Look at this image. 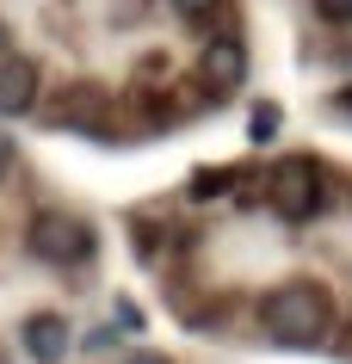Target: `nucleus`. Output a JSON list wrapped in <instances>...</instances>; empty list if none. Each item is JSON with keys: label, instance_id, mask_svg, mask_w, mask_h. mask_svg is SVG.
Masks as SVG:
<instances>
[{"label": "nucleus", "instance_id": "12", "mask_svg": "<svg viewBox=\"0 0 352 364\" xmlns=\"http://www.w3.org/2000/svg\"><path fill=\"white\" fill-rule=\"evenodd\" d=\"M340 112H352V87H346V93H340Z\"/></svg>", "mask_w": 352, "mask_h": 364}, {"label": "nucleus", "instance_id": "9", "mask_svg": "<svg viewBox=\"0 0 352 364\" xmlns=\"http://www.w3.org/2000/svg\"><path fill=\"white\" fill-rule=\"evenodd\" d=\"M167 6H174L179 19H210V13L223 6V0H167Z\"/></svg>", "mask_w": 352, "mask_h": 364}, {"label": "nucleus", "instance_id": "1", "mask_svg": "<svg viewBox=\"0 0 352 364\" xmlns=\"http://www.w3.org/2000/svg\"><path fill=\"white\" fill-rule=\"evenodd\" d=\"M260 327H266V340L272 346H291V352H303V346H321L334 327V303L321 284H278L266 290V303H260Z\"/></svg>", "mask_w": 352, "mask_h": 364}, {"label": "nucleus", "instance_id": "11", "mask_svg": "<svg viewBox=\"0 0 352 364\" xmlns=\"http://www.w3.org/2000/svg\"><path fill=\"white\" fill-rule=\"evenodd\" d=\"M6 50H13V43H6V25H0V62H6Z\"/></svg>", "mask_w": 352, "mask_h": 364}, {"label": "nucleus", "instance_id": "3", "mask_svg": "<svg viewBox=\"0 0 352 364\" xmlns=\"http://www.w3.org/2000/svg\"><path fill=\"white\" fill-rule=\"evenodd\" d=\"M266 198L284 223H303V216L321 210V167L315 161H278L272 179H266Z\"/></svg>", "mask_w": 352, "mask_h": 364}, {"label": "nucleus", "instance_id": "5", "mask_svg": "<svg viewBox=\"0 0 352 364\" xmlns=\"http://www.w3.org/2000/svg\"><path fill=\"white\" fill-rule=\"evenodd\" d=\"M31 99H38V62L31 56H6L0 62V117L31 112Z\"/></svg>", "mask_w": 352, "mask_h": 364}, {"label": "nucleus", "instance_id": "2", "mask_svg": "<svg viewBox=\"0 0 352 364\" xmlns=\"http://www.w3.org/2000/svg\"><path fill=\"white\" fill-rule=\"evenodd\" d=\"M31 253L38 259H50V266H80L87 253H93V229L80 223V216H62V210H43L31 216Z\"/></svg>", "mask_w": 352, "mask_h": 364}, {"label": "nucleus", "instance_id": "10", "mask_svg": "<svg viewBox=\"0 0 352 364\" xmlns=\"http://www.w3.org/2000/svg\"><path fill=\"white\" fill-rule=\"evenodd\" d=\"M278 130V112H272V105H260V112H254V142H260V136H272Z\"/></svg>", "mask_w": 352, "mask_h": 364}, {"label": "nucleus", "instance_id": "4", "mask_svg": "<svg viewBox=\"0 0 352 364\" xmlns=\"http://www.w3.org/2000/svg\"><path fill=\"white\" fill-rule=\"evenodd\" d=\"M198 75H204L210 99L235 93V87H241V75H247V50H241V38H216L210 50H204V62H198Z\"/></svg>", "mask_w": 352, "mask_h": 364}, {"label": "nucleus", "instance_id": "8", "mask_svg": "<svg viewBox=\"0 0 352 364\" xmlns=\"http://www.w3.org/2000/svg\"><path fill=\"white\" fill-rule=\"evenodd\" d=\"M315 19H328V25H352V0H315Z\"/></svg>", "mask_w": 352, "mask_h": 364}, {"label": "nucleus", "instance_id": "6", "mask_svg": "<svg viewBox=\"0 0 352 364\" xmlns=\"http://www.w3.org/2000/svg\"><path fill=\"white\" fill-rule=\"evenodd\" d=\"M62 346H68V327H62V315H31L25 321V352L38 364H56Z\"/></svg>", "mask_w": 352, "mask_h": 364}, {"label": "nucleus", "instance_id": "7", "mask_svg": "<svg viewBox=\"0 0 352 364\" xmlns=\"http://www.w3.org/2000/svg\"><path fill=\"white\" fill-rule=\"evenodd\" d=\"M99 105H105V99H99V87H68V93H62V105H56V117H62V124H93Z\"/></svg>", "mask_w": 352, "mask_h": 364}]
</instances>
